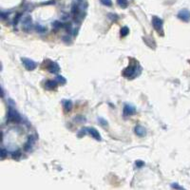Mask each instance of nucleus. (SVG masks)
<instances>
[{
	"label": "nucleus",
	"instance_id": "1",
	"mask_svg": "<svg viewBox=\"0 0 190 190\" xmlns=\"http://www.w3.org/2000/svg\"><path fill=\"white\" fill-rule=\"evenodd\" d=\"M140 72H141V67L137 63V61H135L134 64H130L123 70V76L127 79H133L136 76H138Z\"/></svg>",
	"mask_w": 190,
	"mask_h": 190
},
{
	"label": "nucleus",
	"instance_id": "2",
	"mask_svg": "<svg viewBox=\"0 0 190 190\" xmlns=\"http://www.w3.org/2000/svg\"><path fill=\"white\" fill-rule=\"evenodd\" d=\"M7 120H8L9 123L19 124L22 122V118H21L20 114L13 106H10L8 109V114H7Z\"/></svg>",
	"mask_w": 190,
	"mask_h": 190
},
{
	"label": "nucleus",
	"instance_id": "3",
	"mask_svg": "<svg viewBox=\"0 0 190 190\" xmlns=\"http://www.w3.org/2000/svg\"><path fill=\"white\" fill-rule=\"evenodd\" d=\"M152 26L154 28L158 33H159L161 36H164V21L158 16H153L152 17Z\"/></svg>",
	"mask_w": 190,
	"mask_h": 190
},
{
	"label": "nucleus",
	"instance_id": "4",
	"mask_svg": "<svg viewBox=\"0 0 190 190\" xmlns=\"http://www.w3.org/2000/svg\"><path fill=\"white\" fill-rule=\"evenodd\" d=\"M21 61H22V64L24 65V67L26 68V70H33L36 69L37 63L34 62L33 59L23 57V58H21Z\"/></svg>",
	"mask_w": 190,
	"mask_h": 190
},
{
	"label": "nucleus",
	"instance_id": "5",
	"mask_svg": "<svg viewBox=\"0 0 190 190\" xmlns=\"http://www.w3.org/2000/svg\"><path fill=\"white\" fill-rule=\"evenodd\" d=\"M46 69L48 70L49 72L52 73H57L60 70V67L56 62H53V61H46Z\"/></svg>",
	"mask_w": 190,
	"mask_h": 190
},
{
	"label": "nucleus",
	"instance_id": "6",
	"mask_svg": "<svg viewBox=\"0 0 190 190\" xmlns=\"http://www.w3.org/2000/svg\"><path fill=\"white\" fill-rule=\"evenodd\" d=\"M22 24H23V30L26 31L27 33L33 29V19L30 15L25 16L22 19Z\"/></svg>",
	"mask_w": 190,
	"mask_h": 190
},
{
	"label": "nucleus",
	"instance_id": "7",
	"mask_svg": "<svg viewBox=\"0 0 190 190\" xmlns=\"http://www.w3.org/2000/svg\"><path fill=\"white\" fill-rule=\"evenodd\" d=\"M136 112V107L133 105H130V104H125L124 106V110H123V114L125 117L127 116H131Z\"/></svg>",
	"mask_w": 190,
	"mask_h": 190
},
{
	"label": "nucleus",
	"instance_id": "8",
	"mask_svg": "<svg viewBox=\"0 0 190 190\" xmlns=\"http://www.w3.org/2000/svg\"><path fill=\"white\" fill-rule=\"evenodd\" d=\"M177 16L179 19H181L182 21H184V22H189L190 21V12L186 9L181 10L180 12L178 13Z\"/></svg>",
	"mask_w": 190,
	"mask_h": 190
},
{
	"label": "nucleus",
	"instance_id": "9",
	"mask_svg": "<svg viewBox=\"0 0 190 190\" xmlns=\"http://www.w3.org/2000/svg\"><path fill=\"white\" fill-rule=\"evenodd\" d=\"M86 129H87V132L91 136L92 138H94L95 140H97V141H101L102 138H101V135L98 132V130L96 129L94 127H86Z\"/></svg>",
	"mask_w": 190,
	"mask_h": 190
},
{
	"label": "nucleus",
	"instance_id": "10",
	"mask_svg": "<svg viewBox=\"0 0 190 190\" xmlns=\"http://www.w3.org/2000/svg\"><path fill=\"white\" fill-rule=\"evenodd\" d=\"M59 85V83L56 80H48L45 83V88L49 90H53L57 88V86Z\"/></svg>",
	"mask_w": 190,
	"mask_h": 190
},
{
	"label": "nucleus",
	"instance_id": "11",
	"mask_svg": "<svg viewBox=\"0 0 190 190\" xmlns=\"http://www.w3.org/2000/svg\"><path fill=\"white\" fill-rule=\"evenodd\" d=\"M134 132H135L136 135L139 136V137H144V136L146 135L145 128L144 127H142V125H137V127H135Z\"/></svg>",
	"mask_w": 190,
	"mask_h": 190
},
{
	"label": "nucleus",
	"instance_id": "12",
	"mask_svg": "<svg viewBox=\"0 0 190 190\" xmlns=\"http://www.w3.org/2000/svg\"><path fill=\"white\" fill-rule=\"evenodd\" d=\"M34 143H35V139L33 136H30L28 139V141L27 143L25 144V146H24V149L26 150V151H30V150L31 149V148L34 145Z\"/></svg>",
	"mask_w": 190,
	"mask_h": 190
},
{
	"label": "nucleus",
	"instance_id": "13",
	"mask_svg": "<svg viewBox=\"0 0 190 190\" xmlns=\"http://www.w3.org/2000/svg\"><path fill=\"white\" fill-rule=\"evenodd\" d=\"M63 106H64L65 111L69 112V111H70L71 109H72L73 104H72V102L70 101V100H65V101H63Z\"/></svg>",
	"mask_w": 190,
	"mask_h": 190
},
{
	"label": "nucleus",
	"instance_id": "14",
	"mask_svg": "<svg viewBox=\"0 0 190 190\" xmlns=\"http://www.w3.org/2000/svg\"><path fill=\"white\" fill-rule=\"evenodd\" d=\"M117 4L122 9H127L128 6V2L127 0H117Z\"/></svg>",
	"mask_w": 190,
	"mask_h": 190
},
{
	"label": "nucleus",
	"instance_id": "15",
	"mask_svg": "<svg viewBox=\"0 0 190 190\" xmlns=\"http://www.w3.org/2000/svg\"><path fill=\"white\" fill-rule=\"evenodd\" d=\"M34 29L36 30V31H38V33H45V31H47V28L44 27V26H42V25H40V24H36V25H35Z\"/></svg>",
	"mask_w": 190,
	"mask_h": 190
},
{
	"label": "nucleus",
	"instance_id": "16",
	"mask_svg": "<svg viewBox=\"0 0 190 190\" xmlns=\"http://www.w3.org/2000/svg\"><path fill=\"white\" fill-rule=\"evenodd\" d=\"M128 33H129V29H128L127 27H123L121 29L120 34H121L122 37H125Z\"/></svg>",
	"mask_w": 190,
	"mask_h": 190
},
{
	"label": "nucleus",
	"instance_id": "17",
	"mask_svg": "<svg viewBox=\"0 0 190 190\" xmlns=\"http://www.w3.org/2000/svg\"><path fill=\"white\" fill-rule=\"evenodd\" d=\"M55 80L58 82L60 85H65L67 83V80L62 76V75H57L56 78H55Z\"/></svg>",
	"mask_w": 190,
	"mask_h": 190
},
{
	"label": "nucleus",
	"instance_id": "18",
	"mask_svg": "<svg viewBox=\"0 0 190 190\" xmlns=\"http://www.w3.org/2000/svg\"><path fill=\"white\" fill-rule=\"evenodd\" d=\"M61 27H64V25L61 22H59V21H54L53 24H52V28H53V30H54V31H57Z\"/></svg>",
	"mask_w": 190,
	"mask_h": 190
},
{
	"label": "nucleus",
	"instance_id": "19",
	"mask_svg": "<svg viewBox=\"0 0 190 190\" xmlns=\"http://www.w3.org/2000/svg\"><path fill=\"white\" fill-rule=\"evenodd\" d=\"M101 1V3L103 5H105V6H107V7H110L112 5V1L111 0H100Z\"/></svg>",
	"mask_w": 190,
	"mask_h": 190
},
{
	"label": "nucleus",
	"instance_id": "20",
	"mask_svg": "<svg viewBox=\"0 0 190 190\" xmlns=\"http://www.w3.org/2000/svg\"><path fill=\"white\" fill-rule=\"evenodd\" d=\"M135 166H136V167H137V168H141V167H143V166H145V163L143 162V161L138 160V161H136Z\"/></svg>",
	"mask_w": 190,
	"mask_h": 190
},
{
	"label": "nucleus",
	"instance_id": "21",
	"mask_svg": "<svg viewBox=\"0 0 190 190\" xmlns=\"http://www.w3.org/2000/svg\"><path fill=\"white\" fill-rule=\"evenodd\" d=\"M20 156H21L20 150H17L16 152H13V158L14 160H18L19 158H20Z\"/></svg>",
	"mask_w": 190,
	"mask_h": 190
},
{
	"label": "nucleus",
	"instance_id": "22",
	"mask_svg": "<svg viewBox=\"0 0 190 190\" xmlns=\"http://www.w3.org/2000/svg\"><path fill=\"white\" fill-rule=\"evenodd\" d=\"M171 187L174 188V189H184V187L181 185H179L177 182H173V184H171Z\"/></svg>",
	"mask_w": 190,
	"mask_h": 190
},
{
	"label": "nucleus",
	"instance_id": "23",
	"mask_svg": "<svg viewBox=\"0 0 190 190\" xmlns=\"http://www.w3.org/2000/svg\"><path fill=\"white\" fill-rule=\"evenodd\" d=\"M21 15H22V14H21V13H18V14H17V15H16L15 19L13 20V24H14V25H17V23H18V21L20 20Z\"/></svg>",
	"mask_w": 190,
	"mask_h": 190
},
{
	"label": "nucleus",
	"instance_id": "24",
	"mask_svg": "<svg viewBox=\"0 0 190 190\" xmlns=\"http://www.w3.org/2000/svg\"><path fill=\"white\" fill-rule=\"evenodd\" d=\"M7 154H8V151L4 148H1V158L2 159H4V158L7 156Z\"/></svg>",
	"mask_w": 190,
	"mask_h": 190
},
{
	"label": "nucleus",
	"instance_id": "25",
	"mask_svg": "<svg viewBox=\"0 0 190 190\" xmlns=\"http://www.w3.org/2000/svg\"><path fill=\"white\" fill-rule=\"evenodd\" d=\"M99 121L101 122V124L103 125H107V122L105 119H103V118H99Z\"/></svg>",
	"mask_w": 190,
	"mask_h": 190
}]
</instances>
